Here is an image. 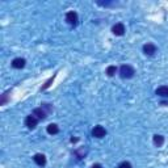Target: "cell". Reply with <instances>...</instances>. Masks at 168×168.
<instances>
[{
	"label": "cell",
	"instance_id": "1",
	"mask_svg": "<svg viewBox=\"0 0 168 168\" xmlns=\"http://www.w3.org/2000/svg\"><path fill=\"white\" fill-rule=\"evenodd\" d=\"M135 74V70L131 67L130 64H123L121 66V68H120V75L122 79H130V78H133Z\"/></svg>",
	"mask_w": 168,
	"mask_h": 168
},
{
	"label": "cell",
	"instance_id": "2",
	"mask_svg": "<svg viewBox=\"0 0 168 168\" xmlns=\"http://www.w3.org/2000/svg\"><path fill=\"white\" fill-rule=\"evenodd\" d=\"M78 20H79L78 13L74 12V11H71V12H68L67 14H66V21H67L71 26H75L78 24Z\"/></svg>",
	"mask_w": 168,
	"mask_h": 168
},
{
	"label": "cell",
	"instance_id": "3",
	"mask_svg": "<svg viewBox=\"0 0 168 168\" xmlns=\"http://www.w3.org/2000/svg\"><path fill=\"white\" fill-rule=\"evenodd\" d=\"M32 114L35 117V118H38V120H45L46 116H47V111H45V108H43V106L35 108Z\"/></svg>",
	"mask_w": 168,
	"mask_h": 168
},
{
	"label": "cell",
	"instance_id": "4",
	"mask_svg": "<svg viewBox=\"0 0 168 168\" xmlns=\"http://www.w3.org/2000/svg\"><path fill=\"white\" fill-rule=\"evenodd\" d=\"M105 134H106V130L101 125H97L92 129V135L95 138H103V137H105Z\"/></svg>",
	"mask_w": 168,
	"mask_h": 168
},
{
	"label": "cell",
	"instance_id": "5",
	"mask_svg": "<svg viewBox=\"0 0 168 168\" xmlns=\"http://www.w3.org/2000/svg\"><path fill=\"white\" fill-rule=\"evenodd\" d=\"M37 122H38V118H35L33 114H30L25 118V126L32 130V129H34L35 126H37Z\"/></svg>",
	"mask_w": 168,
	"mask_h": 168
},
{
	"label": "cell",
	"instance_id": "6",
	"mask_svg": "<svg viewBox=\"0 0 168 168\" xmlns=\"http://www.w3.org/2000/svg\"><path fill=\"white\" fill-rule=\"evenodd\" d=\"M143 53L146 55H154L156 53V46L154 43H146L143 46Z\"/></svg>",
	"mask_w": 168,
	"mask_h": 168
},
{
	"label": "cell",
	"instance_id": "7",
	"mask_svg": "<svg viewBox=\"0 0 168 168\" xmlns=\"http://www.w3.org/2000/svg\"><path fill=\"white\" fill-rule=\"evenodd\" d=\"M25 63H26V62H25L24 58H14V59L12 61V67L20 70V68H23V67H24Z\"/></svg>",
	"mask_w": 168,
	"mask_h": 168
},
{
	"label": "cell",
	"instance_id": "8",
	"mask_svg": "<svg viewBox=\"0 0 168 168\" xmlns=\"http://www.w3.org/2000/svg\"><path fill=\"white\" fill-rule=\"evenodd\" d=\"M112 32H113V34H116V35H122L123 33H125V26H123V24L118 23V24L113 25Z\"/></svg>",
	"mask_w": 168,
	"mask_h": 168
},
{
	"label": "cell",
	"instance_id": "9",
	"mask_svg": "<svg viewBox=\"0 0 168 168\" xmlns=\"http://www.w3.org/2000/svg\"><path fill=\"white\" fill-rule=\"evenodd\" d=\"M33 160L35 162V164H38L41 167H43V165L46 164V156L43 155V154H35L34 158H33Z\"/></svg>",
	"mask_w": 168,
	"mask_h": 168
},
{
	"label": "cell",
	"instance_id": "10",
	"mask_svg": "<svg viewBox=\"0 0 168 168\" xmlns=\"http://www.w3.org/2000/svg\"><path fill=\"white\" fill-rule=\"evenodd\" d=\"M158 96L160 97H168V87L167 85H162V87H159V88L155 91Z\"/></svg>",
	"mask_w": 168,
	"mask_h": 168
},
{
	"label": "cell",
	"instance_id": "11",
	"mask_svg": "<svg viewBox=\"0 0 168 168\" xmlns=\"http://www.w3.org/2000/svg\"><path fill=\"white\" fill-rule=\"evenodd\" d=\"M163 143H164V137L163 135H159V134L154 135V144L156 146V147H162Z\"/></svg>",
	"mask_w": 168,
	"mask_h": 168
},
{
	"label": "cell",
	"instance_id": "12",
	"mask_svg": "<svg viewBox=\"0 0 168 168\" xmlns=\"http://www.w3.org/2000/svg\"><path fill=\"white\" fill-rule=\"evenodd\" d=\"M46 130H47V133H49L50 135H54V134H58V131H59V127H58V125H55V123H50Z\"/></svg>",
	"mask_w": 168,
	"mask_h": 168
},
{
	"label": "cell",
	"instance_id": "13",
	"mask_svg": "<svg viewBox=\"0 0 168 168\" xmlns=\"http://www.w3.org/2000/svg\"><path fill=\"white\" fill-rule=\"evenodd\" d=\"M116 72H117V67H116V66H109V67L106 68V74H108V76H114Z\"/></svg>",
	"mask_w": 168,
	"mask_h": 168
},
{
	"label": "cell",
	"instance_id": "14",
	"mask_svg": "<svg viewBox=\"0 0 168 168\" xmlns=\"http://www.w3.org/2000/svg\"><path fill=\"white\" fill-rule=\"evenodd\" d=\"M75 155L78 156V159H82V158H84V155H85V150H84V149H80V150L75 151Z\"/></svg>",
	"mask_w": 168,
	"mask_h": 168
},
{
	"label": "cell",
	"instance_id": "15",
	"mask_svg": "<svg viewBox=\"0 0 168 168\" xmlns=\"http://www.w3.org/2000/svg\"><path fill=\"white\" fill-rule=\"evenodd\" d=\"M117 168H131V164L129 162H122Z\"/></svg>",
	"mask_w": 168,
	"mask_h": 168
},
{
	"label": "cell",
	"instance_id": "16",
	"mask_svg": "<svg viewBox=\"0 0 168 168\" xmlns=\"http://www.w3.org/2000/svg\"><path fill=\"white\" fill-rule=\"evenodd\" d=\"M53 79H54V78H50V80H49V82H47V83H46L45 85H43V87H42V89H46V88H47V87L50 85V83H51V82H53Z\"/></svg>",
	"mask_w": 168,
	"mask_h": 168
},
{
	"label": "cell",
	"instance_id": "17",
	"mask_svg": "<svg viewBox=\"0 0 168 168\" xmlns=\"http://www.w3.org/2000/svg\"><path fill=\"white\" fill-rule=\"evenodd\" d=\"M92 168H103V165L99 164V163H96V164H93V165H92Z\"/></svg>",
	"mask_w": 168,
	"mask_h": 168
}]
</instances>
